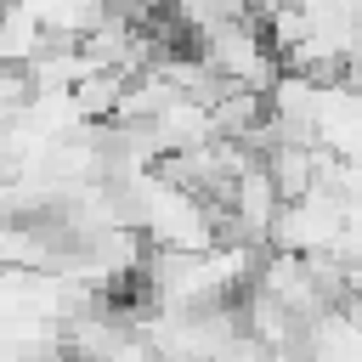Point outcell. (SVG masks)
I'll return each mask as SVG.
<instances>
[{"mask_svg": "<svg viewBox=\"0 0 362 362\" xmlns=\"http://www.w3.org/2000/svg\"><path fill=\"white\" fill-rule=\"evenodd\" d=\"M170 11H175V23L192 34V40H204L209 28H221V23H232V17H249V0H164Z\"/></svg>", "mask_w": 362, "mask_h": 362, "instance_id": "obj_1", "label": "cell"}]
</instances>
